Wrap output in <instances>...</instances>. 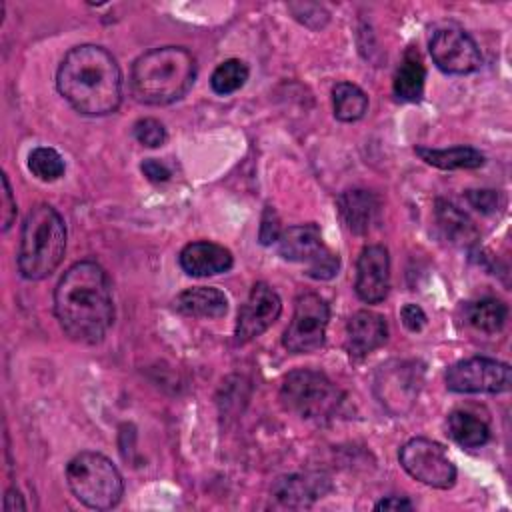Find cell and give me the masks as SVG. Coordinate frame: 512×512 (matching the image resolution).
<instances>
[{
  "mask_svg": "<svg viewBox=\"0 0 512 512\" xmlns=\"http://www.w3.org/2000/svg\"><path fill=\"white\" fill-rule=\"evenodd\" d=\"M54 312L68 338L98 344L114 322L108 274L94 260L72 264L54 290Z\"/></svg>",
  "mask_w": 512,
  "mask_h": 512,
  "instance_id": "cell-1",
  "label": "cell"
},
{
  "mask_svg": "<svg viewBox=\"0 0 512 512\" xmlns=\"http://www.w3.org/2000/svg\"><path fill=\"white\" fill-rule=\"evenodd\" d=\"M56 86L64 100L86 116L116 112L122 100V72L114 56L96 44L74 46L60 62Z\"/></svg>",
  "mask_w": 512,
  "mask_h": 512,
  "instance_id": "cell-2",
  "label": "cell"
},
{
  "mask_svg": "<svg viewBox=\"0 0 512 512\" xmlns=\"http://www.w3.org/2000/svg\"><path fill=\"white\" fill-rule=\"evenodd\" d=\"M196 76L194 56L180 46L152 48L138 56L130 70L132 96L148 106L180 100Z\"/></svg>",
  "mask_w": 512,
  "mask_h": 512,
  "instance_id": "cell-3",
  "label": "cell"
},
{
  "mask_svg": "<svg viewBox=\"0 0 512 512\" xmlns=\"http://www.w3.org/2000/svg\"><path fill=\"white\" fill-rule=\"evenodd\" d=\"M66 252V224L50 204H36L22 224L18 270L26 280L50 276Z\"/></svg>",
  "mask_w": 512,
  "mask_h": 512,
  "instance_id": "cell-4",
  "label": "cell"
},
{
  "mask_svg": "<svg viewBox=\"0 0 512 512\" xmlns=\"http://www.w3.org/2000/svg\"><path fill=\"white\" fill-rule=\"evenodd\" d=\"M72 494L92 510L114 508L124 492L118 468L100 452H80L66 466Z\"/></svg>",
  "mask_w": 512,
  "mask_h": 512,
  "instance_id": "cell-5",
  "label": "cell"
},
{
  "mask_svg": "<svg viewBox=\"0 0 512 512\" xmlns=\"http://www.w3.org/2000/svg\"><path fill=\"white\" fill-rule=\"evenodd\" d=\"M280 400L286 410L306 420H326L336 414L342 390L322 372L298 368L286 374L280 386Z\"/></svg>",
  "mask_w": 512,
  "mask_h": 512,
  "instance_id": "cell-6",
  "label": "cell"
},
{
  "mask_svg": "<svg viewBox=\"0 0 512 512\" xmlns=\"http://www.w3.org/2000/svg\"><path fill=\"white\" fill-rule=\"evenodd\" d=\"M328 320L330 306L322 296L314 292L300 294L294 304L292 320L282 336L284 348L292 354H310L322 348Z\"/></svg>",
  "mask_w": 512,
  "mask_h": 512,
  "instance_id": "cell-7",
  "label": "cell"
},
{
  "mask_svg": "<svg viewBox=\"0 0 512 512\" xmlns=\"http://www.w3.org/2000/svg\"><path fill=\"white\" fill-rule=\"evenodd\" d=\"M398 460L414 480L426 486L448 490L456 482V466L448 458L446 450L428 438L408 440L400 448Z\"/></svg>",
  "mask_w": 512,
  "mask_h": 512,
  "instance_id": "cell-8",
  "label": "cell"
},
{
  "mask_svg": "<svg viewBox=\"0 0 512 512\" xmlns=\"http://www.w3.org/2000/svg\"><path fill=\"white\" fill-rule=\"evenodd\" d=\"M512 374L506 362L474 356L446 370V388L458 394H498L510 388Z\"/></svg>",
  "mask_w": 512,
  "mask_h": 512,
  "instance_id": "cell-9",
  "label": "cell"
},
{
  "mask_svg": "<svg viewBox=\"0 0 512 512\" xmlns=\"http://www.w3.org/2000/svg\"><path fill=\"white\" fill-rule=\"evenodd\" d=\"M434 64L446 74H470L482 66V54L474 38L458 26L438 28L430 38Z\"/></svg>",
  "mask_w": 512,
  "mask_h": 512,
  "instance_id": "cell-10",
  "label": "cell"
},
{
  "mask_svg": "<svg viewBox=\"0 0 512 512\" xmlns=\"http://www.w3.org/2000/svg\"><path fill=\"white\" fill-rule=\"evenodd\" d=\"M282 300L272 286L266 282H256L246 298V302L238 310L236 318V342L246 344L260 334H264L280 316Z\"/></svg>",
  "mask_w": 512,
  "mask_h": 512,
  "instance_id": "cell-11",
  "label": "cell"
},
{
  "mask_svg": "<svg viewBox=\"0 0 512 512\" xmlns=\"http://www.w3.org/2000/svg\"><path fill=\"white\" fill-rule=\"evenodd\" d=\"M390 288V256L380 244L362 248L356 262L354 290L366 304H378L388 296Z\"/></svg>",
  "mask_w": 512,
  "mask_h": 512,
  "instance_id": "cell-12",
  "label": "cell"
},
{
  "mask_svg": "<svg viewBox=\"0 0 512 512\" xmlns=\"http://www.w3.org/2000/svg\"><path fill=\"white\" fill-rule=\"evenodd\" d=\"M388 338L386 318L372 310H358L346 324V350L352 358H364Z\"/></svg>",
  "mask_w": 512,
  "mask_h": 512,
  "instance_id": "cell-13",
  "label": "cell"
},
{
  "mask_svg": "<svg viewBox=\"0 0 512 512\" xmlns=\"http://www.w3.org/2000/svg\"><path fill=\"white\" fill-rule=\"evenodd\" d=\"M336 210L338 216L342 220V224L346 226V230H350L352 234H368L374 224L380 218V200L376 194L362 190V188H354V190H346L338 196L336 200Z\"/></svg>",
  "mask_w": 512,
  "mask_h": 512,
  "instance_id": "cell-14",
  "label": "cell"
},
{
  "mask_svg": "<svg viewBox=\"0 0 512 512\" xmlns=\"http://www.w3.org/2000/svg\"><path fill=\"white\" fill-rule=\"evenodd\" d=\"M178 262L188 276H196V278L228 272L234 264L228 248L208 240L186 244L178 256Z\"/></svg>",
  "mask_w": 512,
  "mask_h": 512,
  "instance_id": "cell-15",
  "label": "cell"
},
{
  "mask_svg": "<svg viewBox=\"0 0 512 512\" xmlns=\"http://www.w3.org/2000/svg\"><path fill=\"white\" fill-rule=\"evenodd\" d=\"M420 374L422 370H416V364L408 362H398L396 366H382L380 376L376 380V388H382V404L396 402L402 412V402L412 404L414 396L418 394L420 388Z\"/></svg>",
  "mask_w": 512,
  "mask_h": 512,
  "instance_id": "cell-16",
  "label": "cell"
},
{
  "mask_svg": "<svg viewBox=\"0 0 512 512\" xmlns=\"http://www.w3.org/2000/svg\"><path fill=\"white\" fill-rule=\"evenodd\" d=\"M276 244H278V252L284 260L302 262L306 266L326 250V246L322 242L320 228L316 224L290 226L280 234Z\"/></svg>",
  "mask_w": 512,
  "mask_h": 512,
  "instance_id": "cell-17",
  "label": "cell"
},
{
  "mask_svg": "<svg viewBox=\"0 0 512 512\" xmlns=\"http://www.w3.org/2000/svg\"><path fill=\"white\" fill-rule=\"evenodd\" d=\"M330 490V480L322 474H290L276 480L272 494L286 506H306Z\"/></svg>",
  "mask_w": 512,
  "mask_h": 512,
  "instance_id": "cell-18",
  "label": "cell"
},
{
  "mask_svg": "<svg viewBox=\"0 0 512 512\" xmlns=\"http://www.w3.org/2000/svg\"><path fill=\"white\" fill-rule=\"evenodd\" d=\"M174 310L192 318H220L228 310V298L212 286H196L174 298Z\"/></svg>",
  "mask_w": 512,
  "mask_h": 512,
  "instance_id": "cell-19",
  "label": "cell"
},
{
  "mask_svg": "<svg viewBox=\"0 0 512 512\" xmlns=\"http://www.w3.org/2000/svg\"><path fill=\"white\" fill-rule=\"evenodd\" d=\"M426 66L416 48H408L402 56V62L394 74V94L404 102H418L424 94Z\"/></svg>",
  "mask_w": 512,
  "mask_h": 512,
  "instance_id": "cell-20",
  "label": "cell"
},
{
  "mask_svg": "<svg viewBox=\"0 0 512 512\" xmlns=\"http://www.w3.org/2000/svg\"><path fill=\"white\" fill-rule=\"evenodd\" d=\"M416 154L430 166L440 170H472L484 164V154L472 146H452V148H416Z\"/></svg>",
  "mask_w": 512,
  "mask_h": 512,
  "instance_id": "cell-21",
  "label": "cell"
},
{
  "mask_svg": "<svg viewBox=\"0 0 512 512\" xmlns=\"http://www.w3.org/2000/svg\"><path fill=\"white\" fill-rule=\"evenodd\" d=\"M464 316L474 330L482 334H496L504 328V322L508 318V308L498 298H480V300L468 302Z\"/></svg>",
  "mask_w": 512,
  "mask_h": 512,
  "instance_id": "cell-22",
  "label": "cell"
},
{
  "mask_svg": "<svg viewBox=\"0 0 512 512\" xmlns=\"http://www.w3.org/2000/svg\"><path fill=\"white\" fill-rule=\"evenodd\" d=\"M448 436L462 448H480L490 438L488 424L464 410H454L448 416Z\"/></svg>",
  "mask_w": 512,
  "mask_h": 512,
  "instance_id": "cell-23",
  "label": "cell"
},
{
  "mask_svg": "<svg viewBox=\"0 0 512 512\" xmlns=\"http://www.w3.org/2000/svg\"><path fill=\"white\" fill-rule=\"evenodd\" d=\"M436 220H438V226L442 228L444 236L454 244L468 246V244H474L478 238V232H476L472 220L446 200L436 202Z\"/></svg>",
  "mask_w": 512,
  "mask_h": 512,
  "instance_id": "cell-24",
  "label": "cell"
},
{
  "mask_svg": "<svg viewBox=\"0 0 512 512\" xmlns=\"http://www.w3.org/2000/svg\"><path fill=\"white\" fill-rule=\"evenodd\" d=\"M332 106L334 116L340 122H356L368 110V96L360 86L352 82H338L332 88Z\"/></svg>",
  "mask_w": 512,
  "mask_h": 512,
  "instance_id": "cell-25",
  "label": "cell"
},
{
  "mask_svg": "<svg viewBox=\"0 0 512 512\" xmlns=\"http://www.w3.org/2000/svg\"><path fill=\"white\" fill-rule=\"evenodd\" d=\"M250 76V70H248V64L244 60H238V58H230V60H224L214 72H212V78H210V86L216 94L220 96H228L236 90H240L246 80Z\"/></svg>",
  "mask_w": 512,
  "mask_h": 512,
  "instance_id": "cell-26",
  "label": "cell"
},
{
  "mask_svg": "<svg viewBox=\"0 0 512 512\" xmlns=\"http://www.w3.org/2000/svg\"><path fill=\"white\" fill-rule=\"evenodd\" d=\"M28 170L42 182H54L64 174L66 164L58 150L50 146H38L28 154Z\"/></svg>",
  "mask_w": 512,
  "mask_h": 512,
  "instance_id": "cell-27",
  "label": "cell"
},
{
  "mask_svg": "<svg viewBox=\"0 0 512 512\" xmlns=\"http://www.w3.org/2000/svg\"><path fill=\"white\" fill-rule=\"evenodd\" d=\"M134 138L148 148H158L166 142V128L156 118H140L134 124Z\"/></svg>",
  "mask_w": 512,
  "mask_h": 512,
  "instance_id": "cell-28",
  "label": "cell"
},
{
  "mask_svg": "<svg viewBox=\"0 0 512 512\" xmlns=\"http://www.w3.org/2000/svg\"><path fill=\"white\" fill-rule=\"evenodd\" d=\"M282 230H280V220H278V214L274 208H266L264 214H262V220H260V232H258V238H260V244L264 246H270L274 242H278Z\"/></svg>",
  "mask_w": 512,
  "mask_h": 512,
  "instance_id": "cell-29",
  "label": "cell"
},
{
  "mask_svg": "<svg viewBox=\"0 0 512 512\" xmlns=\"http://www.w3.org/2000/svg\"><path fill=\"white\" fill-rule=\"evenodd\" d=\"M466 198H468V202H470L476 210H480V212H484V214L496 212L498 206H500V202H502L500 194L494 192V190H468V192H466Z\"/></svg>",
  "mask_w": 512,
  "mask_h": 512,
  "instance_id": "cell-30",
  "label": "cell"
},
{
  "mask_svg": "<svg viewBox=\"0 0 512 512\" xmlns=\"http://www.w3.org/2000/svg\"><path fill=\"white\" fill-rule=\"evenodd\" d=\"M16 220V200L8 176L2 174V230H8Z\"/></svg>",
  "mask_w": 512,
  "mask_h": 512,
  "instance_id": "cell-31",
  "label": "cell"
},
{
  "mask_svg": "<svg viewBox=\"0 0 512 512\" xmlns=\"http://www.w3.org/2000/svg\"><path fill=\"white\" fill-rule=\"evenodd\" d=\"M400 318L410 332H420L426 326V314L418 304H404L400 310Z\"/></svg>",
  "mask_w": 512,
  "mask_h": 512,
  "instance_id": "cell-32",
  "label": "cell"
},
{
  "mask_svg": "<svg viewBox=\"0 0 512 512\" xmlns=\"http://www.w3.org/2000/svg\"><path fill=\"white\" fill-rule=\"evenodd\" d=\"M140 170H142V174H144L150 182H166V180L170 178L168 166L162 164V162H158V160H154V158L144 160L142 166H140Z\"/></svg>",
  "mask_w": 512,
  "mask_h": 512,
  "instance_id": "cell-33",
  "label": "cell"
},
{
  "mask_svg": "<svg viewBox=\"0 0 512 512\" xmlns=\"http://www.w3.org/2000/svg\"><path fill=\"white\" fill-rule=\"evenodd\" d=\"M414 504L404 496H388L374 504V510H412Z\"/></svg>",
  "mask_w": 512,
  "mask_h": 512,
  "instance_id": "cell-34",
  "label": "cell"
},
{
  "mask_svg": "<svg viewBox=\"0 0 512 512\" xmlns=\"http://www.w3.org/2000/svg\"><path fill=\"white\" fill-rule=\"evenodd\" d=\"M2 508H4V512H24L26 510V502H24V498H22V494L18 492V490H14V488H10L8 492H6V496H4V504H2Z\"/></svg>",
  "mask_w": 512,
  "mask_h": 512,
  "instance_id": "cell-35",
  "label": "cell"
}]
</instances>
